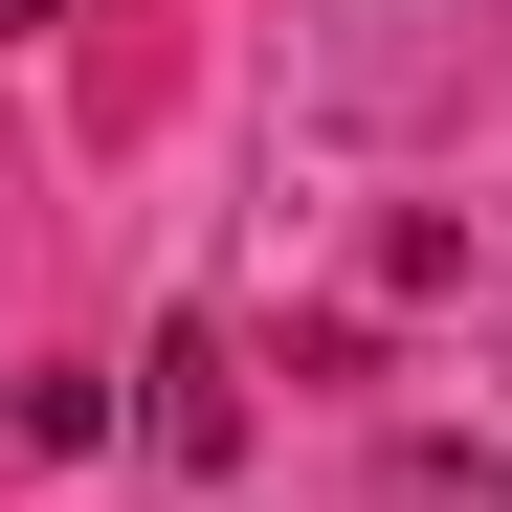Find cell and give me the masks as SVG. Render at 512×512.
Listing matches in <instances>:
<instances>
[{
	"mask_svg": "<svg viewBox=\"0 0 512 512\" xmlns=\"http://www.w3.org/2000/svg\"><path fill=\"white\" fill-rule=\"evenodd\" d=\"M0 23H45V0H0Z\"/></svg>",
	"mask_w": 512,
	"mask_h": 512,
	"instance_id": "cell-3",
	"label": "cell"
},
{
	"mask_svg": "<svg viewBox=\"0 0 512 512\" xmlns=\"http://www.w3.org/2000/svg\"><path fill=\"white\" fill-rule=\"evenodd\" d=\"M379 512H512V468H490V446H401V468H379Z\"/></svg>",
	"mask_w": 512,
	"mask_h": 512,
	"instance_id": "cell-2",
	"label": "cell"
},
{
	"mask_svg": "<svg viewBox=\"0 0 512 512\" xmlns=\"http://www.w3.org/2000/svg\"><path fill=\"white\" fill-rule=\"evenodd\" d=\"M134 423H156L179 468H223V446H245V401H223V334H156V401H134Z\"/></svg>",
	"mask_w": 512,
	"mask_h": 512,
	"instance_id": "cell-1",
	"label": "cell"
}]
</instances>
